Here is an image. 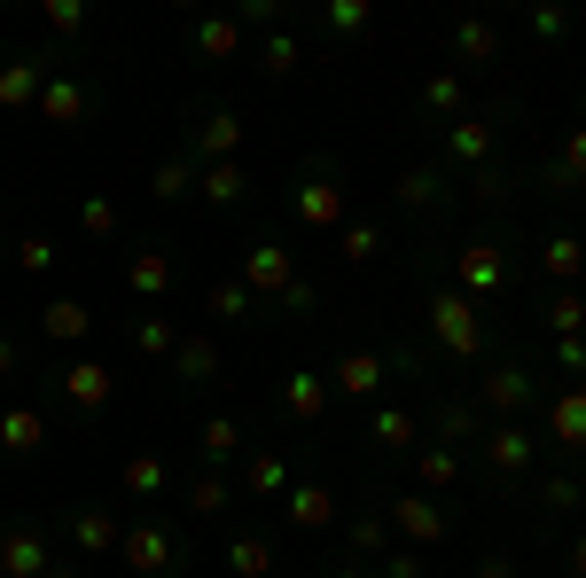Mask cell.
Segmentation results:
<instances>
[{
  "label": "cell",
  "instance_id": "obj_10",
  "mask_svg": "<svg viewBox=\"0 0 586 578\" xmlns=\"http://www.w3.org/2000/svg\"><path fill=\"white\" fill-rule=\"evenodd\" d=\"M250 282H267V290H282V282H290V259H282V251H259V259H250Z\"/></svg>",
  "mask_w": 586,
  "mask_h": 578
},
{
  "label": "cell",
  "instance_id": "obj_4",
  "mask_svg": "<svg viewBox=\"0 0 586 578\" xmlns=\"http://www.w3.org/2000/svg\"><path fill=\"white\" fill-rule=\"evenodd\" d=\"M555 438H563V446H586V391L555 399Z\"/></svg>",
  "mask_w": 586,
  "mask_h": 578
},
{
  "label": "cell",
  "instance_id": "obj_21",
  "mask_svg": "<svg viewBox=\"0 0 586 578\" xmlns=\"http://www.w3.org/2000/svg\"><path fill=\"white\" fill-rule=\"evenodd\" d=\"M462 55L485 63V55H492V32H485V24H462Z\"/></svg>",
  "mask_w": 586,
  "mask_h": 578
},
{
  "label": "cell",
  "instance_id": "obj_5",
  "mask_svg": "<svg viewBox=\"0 0 586 578\" xmlns=\"http://www.w3.org/2000/svg\"><path fill=\"white\" fill-rule=\"evenodd\" d=\"M0 563H9L17 578H32V570H40V539H32V532H9V539H0Z\"/></svg>",
  "mask_w": 586,
  "mask_h": 578
},
{
  "label": "cell",
  "instance_id": "obj_20",
  "mask_svg": "<svg viewBox=\"0 0 586 578\" xmlns=\"http://www.w3.org/2000/svg\"><path fill=\"white\" fill-rule=\"evenodd\" d=\"M0 438H9V446H40V423H32V415H9V423H0Z\"/></svg>",
  "mask_w": 586,
  "mask_h": 578
},
{
  "label": "cell",
  "instance_id": "obj_26",
  "mask_svg": "<svg viewBox=\"0 0 586 578\" xmlns=\"http://www.w3.org/2000/svg\"><path fill=\"white\" fill-rule=\"evenodd\" d=\"M235 570H267V547L259 539H235Z\"/></svg>",
  "mask_w": 586,
  "mask_h": 578
},
{
  "label": "cell",
  "instance_id": "obj_29",
  "mask_svg": "<svg viewBox=\"0 0 586 578\" xmlns=\"http://www.w3.org/2000/svg\"><path fill=\"white\" fill-rule=\"evenodd\" d=\"M571 578H586V539H578V547H571Z\"/></svg>",
  "mask_w": 586,
  "mask_h": 578
},
{
  "label": "cell",
  "instance_id": "obj_25",
  "mask_svg": "<svg viewBox=\"0 0 586 578\" xmlns=\"http://www.w3.org/2000/svg\"><path fill=\"white\" fill-rule=\"evenodd\" d=\"M399 516H406V532H423V539H431V532H438V516H431V509H423V501H406V509H399Z\"/></svg>",
  "mask_w": 586,
  "mask_h": 578
},
{
  "label": "cell",
  "instance_id": "obj_24",
  "mask_svg": "<svg viewBox=\"0 0 586 578\" xmlns=\"http://www.w3.org/2000/svg\"><path fill=\"white\" fill-rule=\"evenodd\" d=\"M547 509H578V477H555L547 484Z\"/></svg>",
  "mask_w": 586,
  "mask_h": 578
},
{
  "label": "cell",
  "instance_id": "obj_3",
  "mask_svg": "<svg viewBox=\"0 0 586 578\" xmlns=\"http://www.w3.org/2000/svg\"><path fill=\"white\" fill-rule=\"evenodd\" d=\"M485 399H492V406H524V399H532V375H524V368H500V375H485Z\"/></svg>",
  "mask_w": 586,
  "mask_h": 578
},
{
  "label": "cell",
  "instance_id": "obj_17",
  "mask_svg": "<svg viewBox=\"0 0 586 578\" xmlns=\"http://www.w3.org/2000/svg\"><path fill=\"white\" fill-rule=\"evenodd\" d=\"M555 360H563V375H586V337H555Z\"/></svg>",
  "mask_w": 586,
  "mask_h": 578
},
{
  "label": "cell",
  "instance_id": "obj_1",
  "mask_svg": "<svg viewBox=\"0 0 586 578\" xmlns=\"http://www.w3.org/2000/svg\"><path fill=\"white\" fill-rule=\"evenodd\" d=\"M438 337H446L454 352H477V320H469V305H462V297H446V305H438Z\"/></svg>",
  "mask_w": 586,
  "mask_h": 578
},
{
  "label": "cell",
  "instance_id": "obj_11",
  "mask_svg": "<svg viewBox=\"0 0 586 578\" xmlns=\"http://www.w3.org/2000/svg\"><path fill=\"white\" fill-rule=\"evenodd\" d=\"M337 375H345V391H376V375H383V368H376L368 352H352V360H345Z\"/></svg>",
  "mask_w": 586,
  "mask_h": 578
},
{
  "label": "cell",
  "instance_id": "obj_13",
  "mask_svg": "<svg viewBox=\"0 0 586 578\" xmlns=\"http://www.w3.org/2000/svg\"><path fill=\"white\" fill-rule=\"evenodd\" d=\"M547 320H555V337H578V328H586V297H563Z\"/></svg>",
  "mask_w": 586,
  "mask_h": 578
},
{
  "label": "cell",
  "instance_id": "obj_12",
  "mask_svg": "<svg viewBox=\"0 0 586 578\" xmlns=\"http://www.w3.org/2000/svg\"><path fill=\"white\" fill-rule=\"evenodd\" d=\"M297 211H305L313 227H321V219H337V188H305V196H297Z\"/></svg>",
  "mask_w": 586,
  "mask_h": 578
},
{
  "label": "cell",
  "instance_id": "obj_14",
  "mask_svg": "<svg viewBox=\"0 0 586 578\" xmlns=\"http://www.w3.org/2000/svg\"><path fill=\"white\" fill-rule=\"evenodd\" d=\"M290 516H297V524H328V492H297Z\"/></svg>",
  "mask_w": 586,
  "mask_h": 578
},
{
  "label": "cell",
  "instance_id": "obj_22",
  "mask_svg": "<svg viewBox=\"0 0 586 578\" xmlns=\"http://www.w3.org/2000/svg\"><path fill=\"white\" fill-rule=\"evenodd\" d=\"M78 539H87V547H110L118 532H110V516H78Z\"/></svg>",
  "mask_w": 586,
  "mask_h": 578
},
{
  "label": "cell",
  "instance_id": "obj_23",
  "mask_svg": "<svg viewBox=\"0 0 586 578\" xmlns=\"http://www.w3.org/2000/svg\"><path fill=\"white\" fill-rule=\"evenodd\" d=\"M454 156H485V126H454Z\"/></svg>",
  "mask_w": 586,
  "mask_h": 578
},
{
  "label": "cell",
  "instance_id": "obj_6",
  "mask_svg": "<svg viewBox=\"0 0 586 578\" xmlns=\"http://www.w3.org/2000/svg\"><path fill=\"white\" fill-rule=\"evenodd\" d=\"M555 181H563V188H578V181H586V133H571V141H563V156H555Z\"/></svg>",
  "mask_w": 586,
  "mask_h": 578
},
{
  "label": "cell",
  "instance_id": "obj_8",
  "mask_svg": "<svg viewBox=\"0 0 586 578\" xmlns=\"http://www.w3.org/2000/svg\"><path fill=\"white\" fill-rule=\"evenodd\" d=\"M126 555H133V570H164V539H156V532H133Z\"/></svg>",
  "mask_w": 586,
  "mask_h": 578
},
{
  "label": "cell",
  "instance_id": "obj_7",
  "mask_svg": "<svg viewBox=\"0 0 586 578\" xmlns=\"http://www.w3.org/2000/svg\"><path fill=\"white\" fill-rule=\"evenodd\" d=\"M462 274H469V282H477V290H500V259H492V251H485V242H477V251H469V259H462Z\"/></svg>",
  "mask_w": 586,
  "mask_h": 578
},
{
  "label": "cell",
  "instance_id": "obj_19",
  "mask_svg": "<svg viewBox=\"0 0 586 578\" xmlns=\"http://www.w3.org/2000/svg\"><path fill=\"white\" fill-rule=\"evenodd\" d=\"M70 391H78V399H87V406H95V399H102L110 383H102V368H70Z\"/></svg>",
  "mask_w": 586,
  "mask_h": 578
},
{
  "label": "cell",
  "instance_id": "obj_27",
  "mask_svg": "<svg viewBox=\"0 0 586 578\" xmlns=\"http://www.w3.org/2000/svg\"><path fill=\"white\" fill-rule=\"evenodd\" d=\"M290 406L297 415H321V383H290Z\"/></svg>",
  "mask_w": 586,
  "mask_h": 578
},
{
  "label": "cell",
  "instance_id": "obj_16",
  "mask_svg": "<svg viewBox=\"0 0 586 578\" xmlns=\"http://www.w3.org/2000/svg\"><path fill=\"white\" fill-rule=\"evenodd\" d=\"M32 87H40V70H32V63H17V70H9V78H0V95H9V102H24V95H32Z\"/></svg>",
  "mask_w": 586,
  "mask_h": 578
},
{
  "label": "cell",
  "instance_id": "obj_9",
  "mask_svg": "<svg viewBox=\"0 0 586 578\" xmlns=\"http://www.w3.org/2000/svg\"><path fill=\"white\" fill-rule=\"evenodd\" d=\"M578 266H586V242H571V235L547 242V274H578Z\"/></svg>",
  "mask_w": 586,
  "mask_h": 578
},
{
  "label": "cell",
  "instance_id": "obj_15",
  "mask_svg": "<svg viewBox=\"0 0 586 578\" xmlns=\"http://www.w3.org/2000/svg\"><path fill=\"white\" fill-rule=\"evenodd\" d=\"M78 110H87V95H78V87H55V95H47V118H63V126H70Z\"/></svg>",
  "mask_w": 586,
  "mask_h": 578
},
{
  "label": "cell",
  "instance_id": "obj_28",
  "mask_svg": "<svg viewBox=\"0 0 586 578\" xmlns=\"http://www.w3.org/2000/svg\"><path fill=\"white\" fill-rule=\"evenodd\" d=\"M133 282L141 290H164V259H133Z\"/></svg>",
  "mask_w": 586,
  "mask_h": 578
},
{
  "label": "cell",
  "instance_id": "obj_18",
  "mask_svg": "<svg viewBox=\"0 0 586 578\" xmlns=\"http://www.w3.org/2000/svg\"><path fill=\"white\" fill-rule=\"evenodd\" d=\"M47 328H55V337H78V328H87V313H78V305H47Z\"/></svg>",
  "mask_w": 586,
  "mask_h": 578
},
{
  "label": "cell",
  "instance_id": "obj_2",
  "mask_svg": "<svg viewBox=\"0 0 586 578\" xmlns=\"http://www.w3.org/2000/svg\"><path fill=\"white\" fill-rule=\"evenodd\" d=\"M485 454H492V469H500V477H517V469L532 461V438H524V430H500Z\"/></svg>",
  "mask_w": 586,
  "mask_h": 578
}]
</instances>
